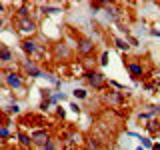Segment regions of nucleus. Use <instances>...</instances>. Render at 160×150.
<instances>
[{
  "instance_id": "f257e3e1",
  "label": "nucleus",
  "mask_w": 160,
  "mask_h": 150,
  "mask_svg": "<svg viewBox=\"0 0 160 150\" xmlns=\"http://www.w3.org/2000/svg\"><path fill=\"white\" fill-rule=\"evenodd\" d=\"M126 70L130 72V76H132L134 80L144 76V66H142V62H140L138 58H132L130 62H126Z\"/></svg>"
},
{
  "instance_id": "f03ea898",
  "label": "nucleus",
  "mask_w": 160,
  "mask_h": 150,
  "mask_svg": "<svg viewBox=\"0 0 160 150\" xmlns=\"http://www.w3.org/2000/svg\"><path fill=\"white\" fill-rule=\"evenodd\" d=\"M4 82H6V86L12 88V90H20V88L24 86L22 76H20L18 72H6V76H4Z\"/></svg>"
},
{
  "instance_id": "7ed1b4c3",
  "label": "nucleus",
  "mask_w": 160,
  "mask_h": 150,
  "mask_svg": "<svg viewBox=\"0 0 160 150\" xmlns=\"http://www.w3.org/2000/svg\"><path fill=\"white\" fill-rule=\"evenodd\" d=\"M18 32H22V34H26V36H32L34 32H36V22L34 20H30V18H26V20H20L18 18Z\"/></svg>"
},
{
  "instance_id": "20e7f679",
  "label": "nucleus",
  "mask_w": 160,
  "mask_h": 150,
  "mask_svg": "<svg viewBox=\"0 0 160 150\" xmlns=\"http://www.w3.org/2000/svg\"><path fill=\"white\" fill-rule=\"evenodd\" d=\"M94 48H96V44H94L92 40H88V38H80L78 44H76V50H78L80 56H88L90 52H94Z\"/></svg>"
},
{
  "instance_id": "39448f33",
  "label": "nucleus",
  "mask_w": 160,
  "mask_h": 150,
  "mask_svg": "<svg viewBox=\"0 0 160 150\" xmlns=\"http://www.w3.org/2000/svg\"><path fill=\"white\" fill-rule=\"evenodd\" d=\"M104 102L110 104V106H120V104L124 102V96L116 90H108L106 94H104Z\"/></svg>"
},
{
  "instance_id": "423d86ee",
  "label": "nucleus",
  "mask_w": 160,
  "mask_h": 150,
  "mask_svg": "<svg viewBox=\"0 0 160 150\" xmlns=\"http://www.w3.org/2000/svg\"><path fill=\"white\" fill-rule=\"evenodd\" d=\"M50 140H52V138H50V134L46 132V130H38V132L32 134V142L34 144H40V146H46Z\"/></svg>"
},
{
  "instance_id": "0eeeda50",
  "label": "nucleus",
  "mask_w": 160,
  "mask_h": 150,
  "mask_svg": "<svg viewBox=\"0 0 160 150\" xmlns=\"http://www.w3.org/2000/svg\"><path fill=\"white\" fill-rule=\"evenodd\" d=\"M86 78H88V82L92 84L94 88H102L104 86V74L102 72H88Z\"/></svg>"
},
{
  "instance_id": "6e6552de",
  "label": "nucleus",
  "mask_w": 160,
  "mask_h": 150,
  "mask_svg": "<svg viewBox=\"0 0 160 150\" xmlns=\"http://www.w3.org/2000/svg\"><path fill=\"white\" fill-rule=\"evenodd\" d=\"M22 50H24L26 54H36V50H38L36 40H32V38H24V40H22Z\"/></svg>"
},
{
  "instance_id": "1a4fd4ad",
  "label": "nucleus",
  "mask_w": 160,
  "mask_h": 150,
  "mask_svg": "<svg viewBox=\"0 0 160 150\" xmlns=\"http://www.w3.org/2000/svg\"><path fill=\"white\" fill-rule=\"evenodd\" d=\"M0 52H2V64H8L12 60V50L8 48V44H2L0 46Z\"/></svg>"
},
{
  "instance_id": "9d476101",
  "label": "nucleus",
  "mask_w": 160,
  "mask_h": 150,
  "mask_svg": "<svg viewBox=\"0 0 160 150\" xmlns=\"http://www.w3.org/2000/svg\"><path fill=\"white\" fill-rule=\"evenodd\" d=\"M54 52H56L60 58H64V60H66V58H70V50L66 48V44H56Z\"/></svg>"
},
{
  "instance_id": "9b49d317",
  "label": "nucleus",
  "mask_w": 160,
  "mask_h": 150,
  "mask_svg": "<svg viewBox=\"0 0 160 150\" xmlns=\"http://www.w3.org/2000/svg\"><path fill=\"white\" fill-rule=\"evenodd\" d=\"M24 68H26V72H28V76H32V78H38V76H42V72H40V70L34 66V64H24Z\"/></svg>"
},
{
  "instance_id": "f8f14e48",
  "label": "nucleus",
  "mask_w": 160,
  "mask_h": 150,
  "mask_svg": "<svg viewBox=\"0 0 160 150\" xmlns=\"http://www.w3.org/2000/svg\"><path fill=\"white\" fill-rule=\"evenodd\" d=\"M18 138H20V144H22V146H30V144H32V138L28 136V134H18Z\"/></svg>"
},
{
  "instance_id": "ddd939ff",
  "label": "nucleus",
  "mask_w": 160,
  "mask_h": 150,
  "mask_svg": "<svg viewBox=\"0 0 160 150\" xmlns=\"http://www.w3.org/2000/svg\"><path fill=\"white\" fill-rule=\"evenodd\" d=\"M114 44H116L120 50H126V52H128V48H130V44H126L122 38H114Z\"/></svg>"
},
{
  "instance_id": "4468645a",
  "label": "nucleus",
  "mask_w": 160,
  "mask_h": 150,
  "mask_svg": "<svg viewBox=\"0 0 160 150\" xmlns=\"http://www.w3.org/2000/svg\"><path fill=\"white\" fill-rule=\"evenodd\" d=\"M74 98H78V100H82V98H86V90H84V88H76V90H74Z\"/></svg>"
},
{
  "instance_id": "2eb2a0df",
  "label": "nucleus",
  "mask_w": 160,
  "mask_h": 150,
  "mask_svg": "<svg viewBox=\"0 0 160 150\" xmlns=\"http://www.w3.org/2000/svg\"><path fill=\"white\" fill-rule=\"evenodd\" d=\"M0 136H2V140H8V126H6V124H2V130H0Z\"/></svg>"
},
{
  "instance_id": "dca6fc26",
  "label": "nucleus",
  "mask_w": 160,
  "mask_h": 150,
  "mask_svg": "<svg viewBox=\"0 0 160 150\" xmlns=\"http://www.w3.org/2000/svg\"><path fill=\"white\" fill-rule=\"evenodd\" d=\"M42 150H56V140H50L46 146H42Z\"/></svg>"
},
{
  "instance_id": "f3484780",
  "label": "nucleus",
  "mask_w": 160,
  "mask_h": 150,
  "mask_svg": "<svg viewBox=\"0 0 160 150\" xmlns=\"http://www.w3.org/2000/svg\"><path fill=\"white\" fill-rule=\"evenodd\" d=\"M140 140H142V146H144V148H154V144L150 142L148 138H140Z\"/></svg>"
},
{
  "instance_id": "a211bd4d",
  "label": "nucleus",
  "mask_w": 160,
  "mask_h": 150,
  "mask_svg": "<svg viewBox=\"0 0 160 150\" xmlns=\"http://www.w3.org/2000/svg\"><path fill=\"white\" fill-rule=\"evenodd\" d=\"M100 64H102V66H106V64H108V54H106V52H104L102 58H100Z\"/></svg>"
},
{
  "instance_id": "6ab92c4d",
  "label": "nucleus",
  "mask_w": 160,
  "mask_h": 150,
  "mask_svg": "<svg viewBox=\"0 0 160 150\" xmlns=\"http://www.w3.org/2000/svg\"><path fill=\"white\" fill-rule=\"evenodd\" d=\"M18 110H20V108H18V104H12V106H10V108H8V112H12V114H16V112H18Z\"/></svg>"
},
{
  "instance_id": "aec40b11",
  "label": "nucleus",
  "mask_w": 160,
  "mask_h": 150,
  "mask_svg": "<svg viewBox=\"0 0 160 150\" xmlns=\"http://www.w3.org/2000/svg\"><path fill=\"white\" fill-rule=\"evenodd\" d=\"M152 150H160V144H154V148Z\"/></svg>"
},
{
  "instance_id": "412c9836",
  "label": "nucleus",
  "mask_w": 160,
  "mask_h": 150,
  "mask_svg": "<svg viewBox=\"0 0 160 150\" xmlns=\"http://www.w3.org/2000/svg\"><path fill=\"white\" fill-rule=\"evenodd\" d=\"M136 150H144V148H142V146H138V148H136Z\"/></svg>"
},
{
  "instance_id": "4be33fe9",
  "label": "nucleus",
  "mask_w": 160,
  "mask_h": 150,
  "mask_svg": "<svg viewBox=\"0 0 160 150\" xmlns=\"http://www.w3.org/2000/svg\"><path fill=\"white\" fill-rule=\"evenodd\" d=\"M158 132H160V122H158Z\"/></svg>"
}]
</instances>
